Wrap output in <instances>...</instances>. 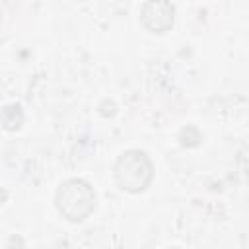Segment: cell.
I'll return each mask as SVG.
<instances>
[{"mask_svg":"<svg viewBox=\"0 0 249 249\" xmlns=\"http://www.w3.org/2000/svg\"><path fill=\"white\" fill-rule=\"evenodd\" d=\"M154 179V163L142 150H126L115 163V181L126 193H142Z\"/></svg>","mask_w":249,"mask_h":249,"instance_id":"cell-2","label":"cell"},{"mask_svg":"<svg viewBox=\"0 0 249 249\" xmlns=\"http://www.w3.org/2000/svg\"><path fill=\"white\" fill-rule=\"evenodd\" d=\"M175 8L169 2H146L140 10V21L150 33H165L173 25Z\"/></svg>","mask_w":249,"mask_h":249,"instance_id":"cell-3","label":"cell"},{"mask_svg":"<svg viewBox=\"0 0 249 249\" xmlns=\"http://www.w3.org/2000/svg\"><path fill=\"white\" fill-rule=\"evenodd\" d=\"M56 210L68 222H84L95 208V193L84 179L64 181L54 195Z\"/></svg>","mask_w":249,"mask_h":249,"instance_id":"cell-1","label":"cell"}]
</instances>
